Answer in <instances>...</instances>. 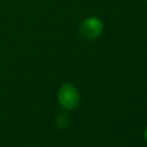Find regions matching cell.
<instances>
[{"instance_id": "4", "label": "cell", "mask_w": 147, "mask_h": 147, "mask_svg": "<svg viewBox=\"0 0 147 147\" xmlns=\"http://www.w3.org/2000/svg\"><path fill=\"white\" fill-rule=\"evenodd\" d=\"M145 138H146V139H147V130H146V131H145Z\"/></svg>"}, {"instance_id": "2", "label": "cell", "mask_w": 147, "mask_h": 147, "mask_svg": "<svg viewBox=\"0 0 147 147\" xmlns=\"http://www.w3.org/2000/svg\"><path fill=\"white\" fill-rule=\"evenodd\" d=\"M57 96L60 105L69 110L75 109L79 103V93L77 88L69 83H65L60 87Z\"/></svg>"}, {"instance_id": "3", "label": "cell", "mask_w": 147, "mask_h": 147, "mask_svg": "<svg viewBox=\"0 0 147 147\" xmlns=\"http://www.w3.org/2000/svg\"><path fill=\"white\" fill-rule=\"evenodd\" d=\"M68 123H69V116H68V114L62 113V114H60V115L57 116V118H56V124H57V126H59L60 129L65 127V126L68 125Z\"/></svg>"}, {"instance_id": "1", "label": "cell", "mask_w": 147, "mask_h": 147, "mask_svg": "<svg viewBox=\"0 0 147 147\" xmlns=\"http://www.w3.org/2000/svg\"><path fill=\"white\" fill-rule=\"evenodd\" d=\"M103 30V24L98 17H87L80 22L78 26L79 36L85 40L96 39Z\"/></svg>"}]
</instances>
